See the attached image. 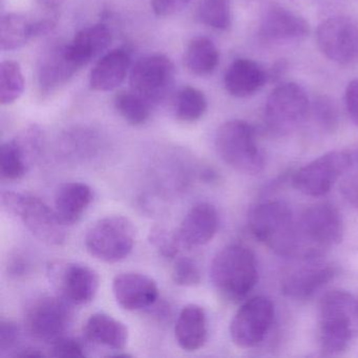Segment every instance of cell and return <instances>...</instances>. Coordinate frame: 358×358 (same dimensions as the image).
I'll list each match as a JSON object with an SVG mask.
<instances>
[{"label": "cell", "instance_id": "18", "mask_svg": "<svg viewBox=\"0 0 358 358\" xmlns=\"http://www.w3.org/2000/svg\"><path fill=\"white\" fill-rule=\"evenodd\" d=\"M219 224V215L213 205L209 203L194 205L178 230L181 244L188 248L207 244L217 234Z\"/></svg>", "mask_w": 358, "mask_h": 358}, {"label": "cell", "instance_id": "3", "mask_svg": "<svg viewBox=\"0 0 358 358\" xmlns=\"http://www.w3.org/2000/svg\"><path fill=\"white\" fill-rule=\"evenodd\" d=\"M213 287L229 301L246 299L259 282L257 257L250 248L241 244L224 247L211 263Z\"/></svg>", "mask_w": 358, "mask_h": 358}, {"label": "cell", "instance_id": "9", "mask_svg": "<svg viewBox=\"0 0 358 358\" xmlns=\"http://www.w3.org/2000/svg\"><path fill=\"white\" fill-rule=\"evenodd\" d=\"M274 314L273 303L268 297L259 295L247 299L230 322L232 343L241 349H252L261 345L273 324Z\"/></svg>", "mask_w": 358, "mask_h": 358}, {"label": "cell", "instance_id": "20", "mask_svg": "<svg viewBox=\"0 0 358 358\" xmlns=\"http://www.w3.org/2000/svg\"><path fill=\"white\" fill-rule=\"evenodd\" d=\"M79 70L69 55L66 45L54 47L45 52L38 68V83L41 94H51L66 85Z\"/></svg>", "mask_w": 358, "mask_h": 358}, {"label": "cell", "instance_id": "14", "mask_svg": "<svg viewBox=\"0 0 358 358\" xmlns=\"http://www.w3.org/2000/svg\"><path fill=\"white\" fill-rule=\"evenodd\" d=\"M336 275L331 264L322 261L318 255H306L303 263L293 268L282 280V292L292 299H310Z\"/></svg>", "mask_w": 358, "mask_h": 358}, {"label": "cell", "instance_id": "31", "mask_svg": "<svg viewBox=\"0 0 358 358\" xmlns=\"http://www.w3.org/2000/svg\"><path fill=\"white\" fill-rule=\"evenodd\" d=\"M24 78L17 62L7 60L0 66V103L9 106L24 93Z\"/></svg>", "mask_w": 358, "mask_h": 358}, {"label": "cell", "instance_id": "34", "mask_svg": "<svg viewBox=\"0 0 358 358\" xmlns=\"http://www.w3.org/2000/svg\"><path fill=\"white\" fill-rule=\"evenodd\" d=\"M148 240L154 248L158 251L159 255H162L165 259H173L177 257L180 245H182L178 231H171L161 226H156L150 229Z\"/></svg>", "mask_w": 358, "mask_h": 358}, {"label": "cell", "instance_id": "7", "mask_svg": "<svg viewBox=\"0 0 358 358\" xmlns=\"http://www.w3.org/2000/svg\"><path fill=\"white\" fill-rule=\"evenodd\" d=\"M135 243V226L123 215L102 217L85 234V247L90 255L106 263H117L129 257Z\"/></svg>", "mask_w": 358, "mask_h": 358}, {"label": "cell", "instance_id": "40", "mask_svg": "<svg viewBox=\"0 0 358 358\" xmlns=\"http://www.w3.org/2000/svg\"><path fill=\"white\" fill-rule=\"evenodd\" d=\"M341 194L351 206L358 209V176H348L341 181Z\"/></svg>", "mask_w": 358, "mask_h": 358}, {"label": "cell", "instance_id": "43", "mask_svg": "<svg viewBox=\"0 0 358 358\" xmlns=\"http://www.w3.org/2000/svg\"><path fill=\"white\" fill-rule=\"evenodd\" d=\"M15 357H43L45 354L36 349L22 350L18 353L14 354Z\"/></svg>", "mask_w": 358, "mask_h": 358}, {"label": "cell", "instance_id": "10", "mask_svg": "<svg viewBox=\"0 0 358 358\" xmlns=\"http://www.w3.org/2000/svg\"><path fill=\"white\" fill-rule=\"evenodd\" d=\"M316 41L328 59L341 64L358 62V20L350 16H333L316 30Z\"/></svg>", "mask_w": 358, "mask_h": 358}, {"label": "cell", "instance_id": "22", "mask_svg": "<svg viewBox=\"0 0 358 358\" xmlns=\"http://www.w3.org/2000/svg\"><path fill=\"white\" fill-rule=\"evenodd\" d=\"M93 201V192L87 184L69 182L62 184L55 194V213L64 225L80 221Z\"/></svg>", "mask_w": 358, "mask_h": 358}, {"label": "cell", "instance_id": "19", "mask_svg": "<svg viewBox=\"0 0 358 358\" xmlns=\"http://www.w3.org/2000/svg\"><path fill=\"white\" fill-rule=\"evenodd\" d=\"M269 81L268 72L257 62L247 58L234 60L226 71L224 85L236 98H247L263 89Z\"/></svg>", "mask_w": 358, "mask_h": 358}, {"label": "cell", "instance_id": "24", "mask_svg": "<svg viewBox=\"0 0 358 358\" xmlns=\"http://www.w3.org/2000/svg\"><path fill=\"white\" fill-rule=\"evenodd\" d=\"M112 43V33L104 24L87 27L77 33L68 48L69 55L79 69L87 66Z\"/></svg>", "mask_w": 358, "mask_h": 358}, {"label": "cell", "instance_id": "33", "mask_svg": "<svg viewBox=\"0 0 358 358\" xmlns=\"http://www.w3.org/2000/svg\"><path fill=\"white\" fill-rule=\"evenodd\" d=\"M314 119L327 131H334L338 127L339 113L335 102L328 96H318L311 103Z\"/></svg>", "mask_w": 358, "mask_h": 358}, {"label": "cell", "instance_id": "11", "mask_svg": "<svg viewBox=\"0 0 358 358\" xmlns=\"http://www.w3.org/2000/svg\"><path fill=\"white\" fill-rule=\"evenodd\" d=\"M299 236L303 242L316 248H330L343 241V222L338 209L331 203H316L301 213Z\"/></svg>", "mask_w": 358, "mask_h": 358}, {"label": "cell", "instance_id": "4", "mask_svg": "<svg viewBox=\"0 0 358 358\" xmlns=\"http://www.w3.org/2000/svg\"><path fill=\"white\" fill-rule=\"evenodd\" d=\"M215 145L222 160L238 173L259 175L265 167L255 129L246 121L230 120L222 124Z\"/></svg>", "mask_w": 358, "mask_h": 358}, {"label": "cell", "instance_id": "42", "mask_svg": "<svg viewBox=\"0 0 358 358\" xmlns=\"http://www.w3.org/2000/svg\"><path fill=\"white\" fill-rule=\"evenodd\" d=\"M27 266L24 262L20 261V259H14L12 262L11 265H10V271H11L12 274L14 275H20V274L24 273V270H26Z\"/></svg>", "mask_w": 358, "mask_h": 358}, {"label": "cell", "instance_id": "2", "mask_svg": "<svg viewBox=\"0 0 358 358\" xmlns=\"http://www.w3.org/2000/svg\"><path fill=\"white\" fill-rule=\"evenodd\" d=\"M251 234L280 257H290L301 250L299 225L292 211L282 201H266L251 208L248 215Z\"/></svg>", "mask_w": 358, "mask_h": 358}, {"label": "cell", "instance_id": "16", "mask_svg": "<svg viewBox=\"0 0 358 358\" xmlns=\"http://www.w3.org/2000/svg\"><path fill=\"white\" fill-rule=\"evenodd\" d=\"M113 294L118 305L127 311L152 307L159 297L157 282L146 274L125 272L113 280Z\"/></svg>", "mask_w": 358, "mask_h": 358}, {"label": "cell", "instance_id": "29", "mask_svg": "<svg viewBox=\"0 0 358 358\" xmlns=\"http://www.w3.org/2000/svg\"><path fill=\"white\" fill-rule=\"evenodd\" d=\"M28 154L20 141L6 142L0 148V173L3 179H22L28 167Z\"/></svg>", "mask_w": 358, "mask_h": 358}, {"label": "cell", "instance_id": "12", "mask_svg": "<svg viewBox=\"0 0 358 358\" xmlns=\"http://www.w3.org/2000/svg\"><path fill=\"white\" fill-rule=\"evenodd\" d=\"M175 66L166 56L158 54L142 58L131 69V91L150 104L156 103L169 93L175 80Z\"/></svg>", "mask_w": 358, "mask_h": 358}, {"label": "cell", "instance_id": "39", "mask_svg": "<svg viewBox=\"0 0 358 358\" xmlns=\"http://www.w3.org/2000/svg\"><path fill=\"white\" fill-rule=\"evenodd\" d=\"M345 106L352 122L358 127V79L350 81L347 85Z\"/></svg>", "mask_w": 358, "mask_h": 358}, {"label": "cell", "instance_id": "13", "mask_svg": "<svg viewBox=\"0 0 358 358\" xmlns=\"http://www.w3.org/2000/svg\"><path fill=\"white\" fill-rule=\"evenodd\" d=\"M71 322L66 301L47 296L35 301L26 316L27 330L37 341L53 343L64 337Z\"/></svg>", "mask_w": 358, "mask_h": 358}, {"label": "cell", "instance_id": "21", "mask_svg": "<svg viewBox=\"0 0 358 358\" xmlns=\"http://www.w3.org/2000/svg\"><path fill=\"white\" fill-rule=\"evenodd\" d=\"M208 328L204 309L196 303L185 306L180 312L175 326L178 345L184 351L194 352L206 343Z\"/></svg>", "mask_w": 358, "mask_h": 358}, {"label": "cell", "instance_id": "45", "mask_svg": "<svg viewBox=\"0 0 358 358\" xmlns=\"http://www.w3.org/2000/svg\"><path fill=\"white\" fill-rule=\"evenodd\" d=\"M357 311H358V299H357Z\"/></svg>", "mask_w": 358, "mask_h": 358}, {"label": "cell", "instance_id": "36", "mask_svg": "<svg viewBox=\"0 0 358 358\" xmlns=\"http://www.w3.org/2000/svg\"><path fill=\"white\" fill-rule=\"evenodd\" d=\"M51 345L50 356L52 357L78 358L87 355L83 343L77 339L62 337Z\"/></svg>", "mask_w": 358, "mask_h": 358}, {"label": "cell", "instance_id": "25", "mask_svg": "<svg viewBox=\"0 0 358 358\" xmlns=\"http://www.w3.org/2000/svg\"><path fill=\"white\" fill-rule=\"evenodd\" d=\"M83 334L91 343L106 345L115 351H122L129 341L127 327L106 313L90 316L83 328Z\"/></svg>", "mask_w": 358, "mask_h": 358}, {"label": "cell", "instance_id": "27", "mask_svg": "<svg viewBox=\"0 0 358 358\" xmlns=\"http://www.w3.org/2000/svg\"><path fill=\"white\" fill-rule=\"evenodd\" d=\"M220 62L217 48L206 37H196L188 45L185 53V64L196 76H209L215 72Z\"/></svg>", "mask_w": 358, "mask_h": 358}, {"label": "cell", "instance_id": "23", "mask_svg": "<svg viewBox=\"0 0 358 358\" xmlns=\"http://www.w3.org/2000/svg\"><path fill=\"white\" fill-rule=\"evenodd\" d=\"M131 66V57L124 50L106 53L96 64L90 77V87L95 92H110L124 81Z\"/></svg>", "mask_w": 358, "mask_h": 358}, {"label": "cell", "instance_id": "15", "mask_svg": "<svg viewBox=\"0 0 358 358\" xmlns=\"http://www.w3.org/2000/svg\"><path fill=\"white\" fill-rule=\"evenodd\" d=\"M50 274L62 299L70 303L85 305L97 294L99 275L89 266L75 263L54 265Z\"/></svg>", "mask_w": 358, "mask_h": 358}, {"label": "cell", "instance_id": "30", "mask_svg": "<svg viewBox=\"0 0 358 358\" xmlns=\"http://www.w3.org/2000/svg\"><path fill=\"white\" fill-rule=\"evenodd\" d=\"M114 106L119 115L134 127L145 124L150 119V102L133 91L117 94L115 96Z\"/></svg>", "mask_w": 358, "mask_h": 358}, {"label": "cell", "instance_id": "26", "mask_svg": "<svg viewBox=\"0 0 358 358\" xmlns=\"http://www.w3.org/2000/svg\"><path fill=\"white\" fill-rule=\"evenodd\" d=\"M48 22H32L20 14H8L0 22V49L14 51L49 28Z\"/></svg>", "mask_w": 358, "mask_h": 358}, {"label": "cell", "instance_id": "28", "mask_svg": "<svg viewBox=\"0 0 358 358\" xmlns=\"http://www.w3.org/2000/svg\"><path fill=\"white\" fill-rule=\"evenodd\" d=\"M207 98L200 90L185 87L176 97L175 114L178 120L192 123L200 120L207 110Z\"/></svg>", "mask_w": 358, "mask_h": 358}, {"label": "cell", "instance_id": "44", "mask_svg": "<svg viewBox=\"0 0 358 358\" xmlns=\"http://www.w3.org/2000/svg\"><path fill=\"white\" fill-rule=\"evenodd\" d=\"M353 158L355 159L356 161H357V164H358V148H357V152H356L355 156H354Z\"/></svg>", "mask_w": 358, "mask_h": 358}, {"label": "cell", "instance_id": "38", "mask_svg": "<svg viewBox=\"0 0 358 358\" xmlns=\"http://www.w3.org/2000/svg\"><path fill=\"white\" fill-rule=\"evenodd\" d=\"M190 0H152V7L158 16L175 15L187 7Z\"/></svg>", "mask_w": 358, "mask_h": 358}, {"label": "cell", "instance_id": "5", "mask_svg": "<svg viewBox=\"0 0 358 358\" xmlns=\"http://www.w3.org/2000/svg\"><path fill=\"white\" fill-rule=\"evenodd\" d=\"M6 210L22 220L31 234L41 242L59 246L66 241V225L54 209L30 194L6 192L1 196Z\"/></svg>", "mask_w": 358, "mask_h": 358}, {"label": "cell", "instance_id": "32", "mask_svg": "<svg viewBox=\"0 0 358 358\" xmlns=\"http://www.w3.org/2000/svg\"><path fill=\"white\" fill-rule=\"evenodd\" d=\"M199 18L205 26L227 31L231 27V0H203Z\"/></svg>", "mask_w": 358, "mask_h": 358}, {"label": "cell", "instance_id": "41", "mask_svg": "<svg viewBox=\"0 0 358 358\" xmlns=\"http://www.w3.org/2000/svg\"><path fill=\"white\" fill-rule=\"evenodd\" d=\"M287 69H288L287 62L285 60H278L272 66L271 70L268 71V79H269V81H274V83L280 80L286 73Z\"/></svg>", "mask_w": 358, "mask_h": 358}, {"label": "cell", "instance_id": "8", "mask_svg": "<svg viewBox=\"0 0 358 358\" xmlns=\"http://www.w3.org/2000/svg\"><path fill=\"white\" fill-rule=\"evenodd\" d=\"M353 156L345 150H333L301 167L293 176V186L306 196H326L353 163Z\"/></svg>", "mask_w": 358, "mask_h": 358}, {"label": "cell", "instance_id": "35", "mask_svg": "<svg viewBox=\"0 0 358 358\" xmlns=\"http://www.w3.org/2000/svg\"><path fill=\"white\" fill-rule=\"evenodd\" d=\"M175 284L182 287H194L201 282V271L196 261L190 257H181L176 262L173 269Z\"/></svg>", "mask_w": 358, "mask_h": 358}, {"label": "cell", "instance_id": "37", "mask_svg": "<svg viewBox=\"0 0 358 358\" xmlns=\"http://www.w3.org/2000/svg\"><path fill=\"white\" fill-rule=\"evenodd\" d=\"M20 339V328L10 320L0 322V351L1 353L13 349Z\"/></svg>", "mask_w": 358, "mask_h": 358}, {"label": "cell", "instance_id": "1", "mask_svg": "<svg viewBox=\"0 0 358 358\" xmlns=\"http://www.w3.org/2000/svg\"><path fill=\"white\" fill-rule=\"evenodd\" d=\"M318 316L322 355H339L347 351L357 332V299L347 291H331L320 301Z\"/></svg>", "mask_w": 358, "mask_h": 358}, {"label": "cell", "instance_id": "6", "mask_svg": "<svg viewBox=\"0 0 358 358\" xmlns=\"http://www.w3.org/2000/svg\"><path fill=\"white\" fill-rule=\"evenodd\" d=\"M311 102L305 90L294 83L278 85L264 108V123L271 135L284 137L296 131L307 119Z\"/></svg>", "mask_w": 358, "mask_h": 358}, {"label": "cell", "instance_id": "17", "mask_svg": "<svg viewBox=\"0 0 358 358\" xmlns=\"http://www.w3.org/2000/svg\"><path fill=\"white\" fill-rule=\"evenodd\" d=\"M310 31L305 18L278 5L268 8L259 24V35L273 43L301 41L310 34Z\"/></svg>", "mask_w": 358, "mask_h": 358}]
</instances>
